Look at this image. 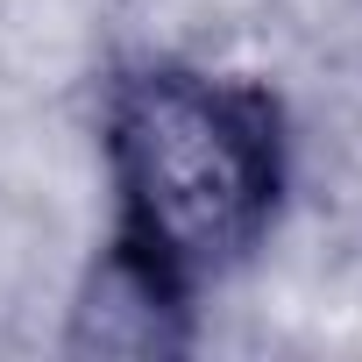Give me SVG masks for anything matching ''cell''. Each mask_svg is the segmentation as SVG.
<instances>
[{
  "instance_id": "6da1fadb",
  "label": "cell",
  "mask_w": 362,
  "mask_h": 362,
  "mask_svg": "<svg viewBox=\"0 0 362 362\" xmlns=\"http://www.w3.org/2000/svg\"><path fill=\"white\" fill-rule=\"evenodd\" d=\"M100 156L114 235L100 256V348H170L206 284L242 270L284 206V107L249 71L135 64L107 86Z\"/></svg>"
}]
</instances>
